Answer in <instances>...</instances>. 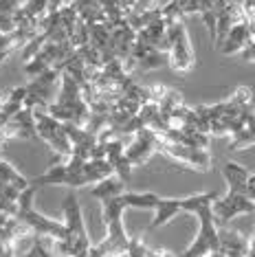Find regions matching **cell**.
<instances>
[{
    "label": "cell",
    "mask_w": 255,
    "mask_h": 257,
    "mask_svg": "<svg viewBox=\"0 0 255 257\" xmlns=\"http://www.w3.org/2000/svg\"><path fill=\"white\" fill-rule=\"evenodd\" d=\"M62 211H64V224H66V237L57 239V255H88L92 242L88 237V229L84 224L79 200L73 191L64 198Z\"/></svg>",
    "instance_id": "obj_1"
},
{
    "label": "cell",
    "mask_w": 255,
    "mask_h": 257,
    "mask_svg": "<svg viewBox=\"0 0 255 257\" xmlns=\"http://www.w3.org/2000/svg\"><path fill=\"white\" fill-rule=\"evenodd\" d=\"M33 185H64L75 189V187H84L92 183L88 172H86V159L71 154L66 163H57L51 169H46L44 174H40L38 178H33Z\"/></svg>",
    "instance_id": "obj_2"
},
{
    "label": "cell",
    "mask_w": 255,
    "mask_h": 257,
    "mask_svg": "<svg viewBox=\"0 0 255 257\" xmlns=\"http://www.w3.org/2000/svg\"><path fill=\"white\" fill-rule=\"evenodd\" d=\"M33 114H36L38 137L42 139L57 156H66L68 159V156L73 154V143H71V137H68L64 121H60L57 116L51 114L49 110H46V106H38Z\"/></svg>",
    "instance_id": "obj_3"
},
{
    "label": "cell",
    "mask_w": 255,
    "mask_h": 257,
    "mask_svg": "<svg viewBox=\"0 0 255 257\" xmlns=\"http://www.w3.org/2000/svg\"><path fill=\"white\" fill-rule=\"evenodd\" d=\"M196 55L189 44L187 29L181 20L167 22V66L176 73H187L194 68Z\"/></svg>",
    "instance_id": "obj_4"
},
{
    "label": "cell",
    "mask_w": 255,
    "mask_h": 257,
    "mask_svg": "<svg viewBox=\"0 0 255 257\" xmlns=\"http://www.w3.org/2000/svg\"><path fill=\"white\" fill-rule=\"evenodd\" d=\"M196 218L200 222V229L196 233L194 242L187 250H183L185 257H200V255H220V229L213 218L211 204L196 211Z\"/></svg>",
    "instance_id": "obj_5"
},
{
    "label": "cell",
    "mask_w": 255,
    "mask_h": 257,
    "mask_svg": "<svg viewBox=\"0 0 255 257\" xmlns=\"http://www.w3.org/2000/svg\"><path fill=\"white\" fill-rule=\"evenodd\" d=\"M211 211H213V218H216V224L220 229V226H227L237 215L255 213V200H251L246 194L229 189L224 196H218L216 200H213Z\"/></svg>",
    "instance_id": "obj_6"
},
{
    "label": "cell",
    "mask_w": 255,
    "mask_h": 257,
    "mask_svg": "<svg viewBox=\"0 0 255 257\" xmlns=\"http://www.w3.org/2000/svg\"><path fill=\"white\" fill-rule=\"evenodd\" d=\"M253 40L251 36V29H248V20H242V22H235L233 27L227 31V36H224L220 42V51H222L224 55H233V53H240L242 49Z\"/></svg>",
    "instance_id": "obj_7"
},
{
    "label": "cell",
    "mask_w": 255,
    "mask_h": 257,
    "mask_svg": "<svg viewBox=\"0 0 255 257\" xmlns=\"http://www.w3.org/2000/svg\"><path fill=\"white\" fill-rule=\"evenodd\" d=\"M178 213H183L181 198H163L161 196L159 204L154 207V220H152V224H150L148 233L159 229V226H163V224H167V222H172Z\"/></svg>",
    "instance_id": "obj_8"
},
{
    "label": "cell",
    "mask_w": 255,
    "mask_h": 257,
    "mask_svg": "<svg viewBox=\"0 0 255 257\" xmlns=\"http://www.w3.org/2000/svg\"><path fill=\"white\" fill-rule=\"evenodd\" d=\"M125 189H128V185L123 183V180H121L117 174H110V176L101 178L99 183L92 185L90 196L95 198V200H99V202H106V200H110V198L121 196Z\"/></svg>",
    "instance_id": "obj_9"
},
{
    "label": "cell",
    "mask_w": 255,
    "mask_h": 257,
    "mask_svg": "<svg viewBox=\"0 0 255 257\" xmlns=\"http://www.w3.org/2000/svg\"><path fill=\"white\" fill-rule=\"evenodd\" d=\"M220 255H248V239L242 233L220 226Z\"/></svg>",
    "instance_id": "obj_10"
},
{
    "label": "cell",
    "mask_w": 255,
    "mask_h": 257,
    "mask_svg": "<svg viewBox=\"0 0 255 257\" xmlns=\"http://www.w3.org/2000/svg\"><path fill=\"white\" fill-rule=\"evenodd\" d=\"M121 200H123L125 209H141V211H148V209H154L159 204L161 196L152 189H146V191H130L125 189L121 194Z\"/></svg>",
    "instance_id": "obj_11"
},
{
    "label": "cell",
    "mask_w": 255,
    "mask_h": 257,
    "mask_svg": "<svg viewBox=\"0 0 255 257\" xmlns=\"http://www.w3.org/2000/svg\"><path fill=\"white\" fill-rule=\"evenodd\" d=\"M222 176H224V180H227V185H229L231 191L246 194V183H248V176H251V172H248L244 165H240V163H233V161L224 163Z\"/></svg>",
    "instance_id": "obj_12"
},
{
    "label": "cell",
    "mask_w": 255,
    "mask_h": 257,
    "mask_svg": "<svg viewBox=\"0 0 255 257\" xmlns=\"http://www.w3.org/2000/svg\"><path fill=\"white\" fill-rule=\"evenodd\" d=\"M255 145V114L248 112L242 127L233 134V141H231V150H246Z\"/></svg>",
    "instance_id": "obj_13"
},
{
    "label": "cell",
    "mask_w": 255,
    "mask_h": 257,
    "mask_svg": "<svg viewBox=\"0 0 255 257\" xmlns=\"http://www.w3.org/2000/svg\"><path fill=\"white\" fill-rule=\"evenodd\" d=\"M218 196H220L218 191H198V194H191L187 198H181L183 211L196 215V211H200L202 207H207V204H213V200H216Z\"/></svg>",
    "instance_id": "obj_14"
},
{
    "label": "cell",
    "mask_w": 255,
    "mask_h": 257,
    "mask_svg": "<svg viewBox=\"0 0 255 257\" xmlns=\"http://www.w3.org/2000/svg\"><path fill=\"white\" fill-rule=\"evenodd\" d=\"M0 185H9V187H16V189L25 191L29 187V180L22 176L18 169L11 165V163L0 159Z\"/></svg>",
    "instance_id": "obj_15"
},
{
    "label": "cell",
    "mask_w": 255,
    "mask_h": 257,
    "mask_svg": "<svg viewBox=\"0 0 255 257\" xmlns=\"http://www.w3.org/2000/svg\"><path fill=\"white\" fill-rule=\"evenodd\" d=\"M240 57H242L244 62H248V64H255V38L244 46V49L240 51Z\"/></svg>",
    "instance_id": "obj_16"
},
{
    "label": "cell",
    "mask_w": 255,
    "mask_h": 257,
    "mask_svg": "<svg viewBox=\"0 0 255 257\" xmlns=\"http://www.w3.org/2000/svg\"><path fill=\"white\" fill-rule=\"evenodd\" d=\"M246 196L251 198V200H255V174H251V176H248V183H246Z\"/></svg>",
    "instance_id": "obj_17"
},
{
    "label": "cell",
    "mask_w": 255,
    "mask_h": 257,
    "mask_svg": "<svg viewBox=\"0 0 255 257\" xmlns=\"http://www.w3.org/2000/svg\"><path fill=\"white\" fill-rule=\"evenodd\" d=\"M248 255H255V231H253L251 239H248Z\"/></svg>",
    "instance_id": "obj_18"
},
{
    "label": "cell",
    "mask_w": 255,
    "mask_h": 257,
    "mask_svg": "<svg viewBox=\"0 0 255 257\" xmlns=\"http://www.w3.org/2000/svg\"><path fill=\"white\" fill-rule=\"evenodd\" d=\"M0 255H9V253H7V246H5L3 242H0Z\"/></svg>",
    "instance_id": "obj_19"
}]
</instances>
